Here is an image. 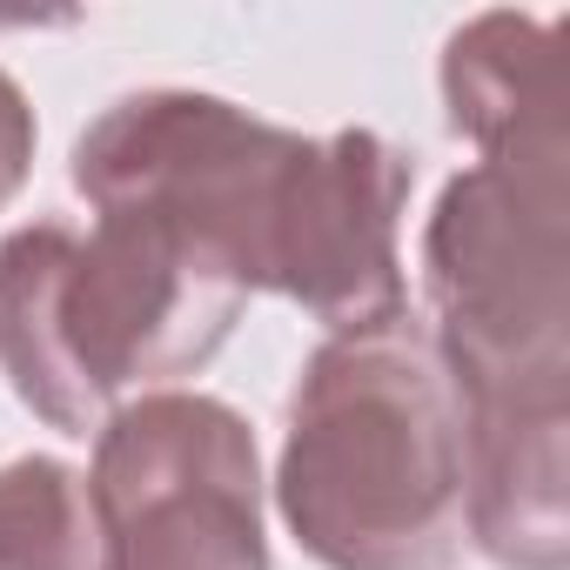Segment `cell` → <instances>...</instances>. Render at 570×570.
Here are the masks:
<instances>
[{
	"label": "cell",
	"mask_w": 570,
	"mask_h": 570,
	"mask_svg": "<svg viewBox=\"0 0 570 570\" xmlns=\"http://www.w3.org/2000/svg\"><path fill=\"white\" fill-rule=\"evenodd\" d=\"M275 510L323 570L463 563V403L423 316L330 336L303 363Z\"/></svg>",
	"instance_id": "cell-1"
},
{
	"label": "cell",
	"mask_w": 570,
	"mask_h": 570,
	"mask_svg": "<svg viewBox=\"0 0 570 570\" xmlns=\"http://www.w3.org/2000/svg\"><path fill=\"white\" fill-rule=\"evenodd\" d=\"M242 309V282L155 215L0 235V376L61 436H95L135 390L195 376Z\"/></svg>",
	"instance_id": "cell-2"
},
{
	"label": "cell",
	"mask_w": 570,
	"mask_h": 570,
	"mask_svg": "<svg viewBox=\"0 0 570 570\" xmlns=\"http://www.w3.org/2000/svg\"><path fill=\"white\" fill-rule=\"evenodd\" d=\"M430 336L456 403L570 396V161H470L423 228Z\"/></svg>",
	"instance_id": "cell-3"
},
{
	"label": "cell",
	"mask_w": 570,
	"mask_h": 570,
	"mask_svg": "<svg viewBox=\"0 0 570 570\" xmlns=\"http://www.w3.org/2000/svg\"><path fill=\"white\" fill-rule=\"evenodd\" d=\"M309 141L316 135L275 128L222 95L148 88V95H121L88 121L68 175L95 215L168 222L255 296L268 289Z\"/></svg>",
	"instance_id": "cell-4"
},
{
	"label": "cell",
	"mask_w": 570,
	"mask_h": 570,
	"mask_svg": "<svg viewBox=\"0 0 570 570\" xmlns=\"http://www.w3.org/2000/svg\"><path fill=\"white\" fill-rule=\"evenodd\" d=\"M88 503L101 570H268L262 456L242 410L148 390L95 430Z\"/></svg>",
	"instance_id": "cell-5"
},
{
	"label": "cell",
	"mask_w": 570,
	"mask_h": 570,
	"mask_svg": "<svg viewBox=\"0 0 570 570\" xmlns=\"http://www.w3.org/2000/svg\"><path fill=\"white\" fill-rule=\"evenodd\" d=\"M410 181L416 161L396 141L370 128L316 135L275 242L268 289L303 303V316H316L330 336H356L410 316V289H403Z\"/></svg>",
	"instance_id": "cell-6"
},
{
	"label": "cell",
	"mask_w": 570,
	"mask_h": 570,
	"mask_svg": "<svg viewBox=\"0 0 570 570\" xmlns=\"http://www.w3.org/2000/svg\"><path fill=\"white\" fill-rule=\"evenodd\" d=\"M463 517L490 563H570V396L463 403Z\"/></svg>",
	"instance_id": "cell-7"
},
{
	"label": "cell",
	"mask_w": 570,
	"mask_h": 570,
	"mask_svg": "<svg viewBox=\"0 0 570 570\" xmlns=\"http://www.w3.org/2000/svg\"><path fill=\"white\" fill-rule=\"evenodd\" d=\"M443 108L476 161H570L563 21H463L443 48Z\"/></svg>",
	"instance_id": "cell-8"
},
{
	"label": "cell",
	"mask_w": 570,
	"mask_h": 570,
	"mask_svg": "<svg viewBox=\"0 0 570 570\" xmlns=\"http://www.w3.org/2000/svg\"><path fill=\"white\" fill-rule=\"evenodd\" d=\"M0 570H101L88 476L61 456L0 463Z\"/></svg>",
	"instance_id": "cell-9"
},
{
	"label": "cell",
	"mask_w": 570,
	"mask_h": 570,
	"mask_svg": "<svg viewBox=\"0 0 570 570\" xmlns=\"http://www.w3.org/2000/svg\"><path fill=\"white\" fill-rule=\"evenodd\" d=\"M28 168H35V108L21 81L0 68V208L28 188Z\"/></svg>",
	"instance_id": "cell-10"
}]
</instances>
